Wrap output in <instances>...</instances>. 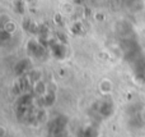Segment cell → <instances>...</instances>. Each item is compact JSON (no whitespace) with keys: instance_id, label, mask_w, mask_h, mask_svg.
Wrapping results in <instances>:
<instances>
[{"instance_id":"obj_1","label":"cell","mask_w":145,"mask_h":137,"mask_svg":"<svg viewBox=\"0 0 145 137\" xmlns=\"http://www.w3.org/2000/svg\"><path fill=\"white\" fill-rule=\"evenodd\" d=\"M5 136V128L3 126H0V137H4Z\"/></svg>"}]
</instances>
